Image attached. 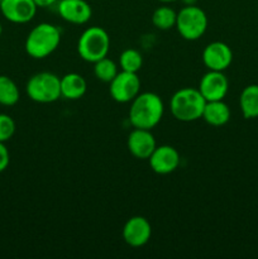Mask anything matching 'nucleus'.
<instances>
[{
	"mask_svg": "<svg viewBox=\"0 0 258 259\" xmlns=\"http://www.w3.org/2000/svg\"><path fill=\"white\" fill-rule=\"evenodd\" d=\"M15 133V121L8 114H0V142L5 143Z\"/></svg>",
	"mask_w": 258,
	"mask_h": 259,
	"instance_id": "obj_22",
	"label": "nucleus"
},
{
	"mask_svg": "<svg viewBox=\"0 0 258 259\" xmlns=\"http://www.w3.org/2000/svg\"><path fill=\"white\" fill-rule=\"evenodd\" d=\"M126 146L133 157L138 159H148L156 149L157 143L151 131L134 128V131H132L128 136Z\"/></svg>",
	"mask_w": 258,
	"mask_h": 259,
	"instance_id": "obj_14",
	"label": "nucleus"
},
{
	"mask_svg": "<svg viewBox=\"0 0 258 259\" xmlns=\"http://www.w3.org/2000/svg\"><path fill=\"white\" fill-rule=\"evenodd\" d=\"M176 29L184 39L196 40L207 28V15L196 5H186L177 13Z\"/></svg>",
	"mask_w": 258,
	"mask_h": 259,
	"instance_id": "obj_6",
	"label": "nucleus"
},
{
	"mask_svg": "<svg viewBox=\"0 0 258 259\" xmlns=\"http://www.w3.org/2000/svg\"><path fill=\"white\" fill-rule=\"evenodd\" d=\"M118 66L113 60L108 57H104L94 63V75L98 80L103 82L110 83V81L118 75Z\"/></svg>",
	"mask_w": 258,
	"mask_h": 259,
	"instance_id": "obj_21",
	"label": "nucleus"
},
{
	"mask_svg": "<svg viewBox=\"0 0 258 259\" xmlns=\"http://www.w3.org/2000/svg\"><path fill=\"white\" fill-rule=\"evenodd\" d=\"M88 90V83L80 73L70 72L61 77V96L67 100H78Z\"/></svg>",
	"mask_w": 258,
	"mask_h": 259,
	"instance_id": "obj_15",
	"label": "nucleus"
},
{
	"mask_svg": "<svg viewBox=\"0 0 258 259\" xmlns=\"http://www.w3.org/2000/svg\"><path fill=\"white\" fill-rule=\"evenodd\" d=\"M20 91L10 77L0 75V105L13 106L19 101Z\"/></svg>",
	"mask_w": 258,
	"mask_h": 259,
	"instance_id": "obj_18",
	"label": "nucleus"
},
{
	"mask_svg": "<svg viewBox=\"0 0 258 259\" xmlns=\"http://www.w3.org/2000/svg\"><path fill=\"white\" fill-rule=\"evenodd\" d=\"M110 48V37L101 27H90L82 32L77 42V52L86 62L95 63L106 57Z\"/></svg>",
	"mask_w": 258,
	"mask_h": 259,
	"instance_id": "obj_4",
	"label": "nucleus"
},
{
	"mask_svg": "<svg viewBox=\"0 0 258 259\" xmlns=\"http://www.w3.org/2000/svg\"><path fill=\"white\" fill-rule=\"evenodd\" d=\"M233 61V51L227 43L215 40L209 43L202 51V62L207 70L225 71Z\"/></svg>",
	"mask_w": 258,
	"mask_h": 259,
	"instance_id": "obj_10",
	"label": "nucleus"
},
{
	"mask_svg": "<svg viewBox=\"0 0 258 259\" xmlns=\"http://www.w3.org/2000/svg\"><path fill=\"white\" fill-rule=\"evenodd\" d=\"M229 90V81L224 71H211L205 73L199 83V91L206 101L224 100Z\"/></svg>",
	"mask_w": 258,
	"mask_h": 259,
	"instance_id": "obj_8",
	"label": "nucleus"
},
{
	"mask_svg": "<svg viewBox=\"0 0 258 259\" xmlns=\"http://www.w3.org/2000/svg\"><path fill=\"white\" fill-rule=\"evenodd\" d=\"M184 2L186 5H195L196 0H184Z\"/></svg>",
	"mask_w": 258,
	"mask_h": 259,
	"instance_id": "obj_25",
	"label": "nucleus"
},
{
	"mask_svg": "<svg viewBox=\"0 0 258 259\" xmlns=\"http://www.w3.org/2000/svg\"><path fill=\"white\" fill-rule=\"evenodd\" d=\"M158 2H161V3H174V2H177V0H158Z\"/></svg>",
	"mask_w": 258,
	"mask_h": 259,
	"instance_id": "obj_26",
	"label": "nucleus"
},
{
	"mask_svg": "<svg viewBox=\"0 0 258 259\" xmlns=\"http://www.w3.org/2000/svg\"><path fill=\"white\" fill-rule=\"evenodd\" d=\"M37 5V8H48V7H52L53 4L58 2V0H33Z\"/></svg>",
	"mask_w": 258,
	"mask_h": 259,
	"instance_id": "obj_24",
	"label": "nucleus"
},
{
	"mask_svg": "<svg viewBox=\"0 0 258 259\" xmlns=\"http://www.w3.org/2000/svg\"><path fill=\"white\" fill-rule=\"evenodd\" d=\"M141 90V80L138 75L128 71H120L110 81L109 93L116 103H132Z\"/></svg>",
	"mask_w": 258,
	"mask_h": 259,
	"instance_id": "obj_7",
	"label": "nucleus"
},
{
	"mask_svg": "<svg viewBox=\"0 0 258 259\" xmlns=\"http://www.w3.org/2000/svg\"><path fill=\"white\" fill-rule=\"evenodd\" d=\"M201 118L209 125L223 126L230 120V109L223 100L206 101Z\"/></svg>",
	"mask_w": 258,
	"mask_h": 259,
	"instance_id": "obj_16",
	"label": "nucleus"
},
{
	"mask_svg": "<svg viewBox=\"0 0 258 259\" xmlns=\"http://www.w3.org/2000/svg\"><path fill=\"white\" fill-rule=\"evenodd\" d=\"M206 100L199 89L182 88L172 95L169 108L175 119L180 121H195L202 116Z\"/></svg>",
	"mask_w": 258,
	"mask_h": 259,
	"instance_id": "obj_3",
	"label": "nucleus"
},
{
	"mask_svg": "<svg viewBox=\"0 0 258 259\" xmlns=\"http://www.w3.org/2000/svg\"><path fill=\"white\" fill-rule=\"evenodd\" d=\"M180 153L172 146H157L148 158L151 168L158 175H168L180 166Z\"/></svg>",
	"mask_w": 258,
	"mask_h": 259,
	"instance_id": "obj_12",
	"label": "nucleus"
},
{
	"mask_svg": "<svg viewBox=\"0 0 258 259\" xmlns=\"http://www.w3.org/2000/svg\"><path fill=\"white\" fill-rule=\"evenodd\" d=\"M239 106L245 119L258 118V85L252 83L243 89L239 96Z\"/></svg>",
	"mask_w": 258,
	"mask_h": 259,
	"instance_id": "obj_17",
	"label": "nucleus"
},
{
	"mask_svg": "<svg viewBox=\"0 0 258 259\" xmlns=\"http://www.w3.org/2000/svg\"><path fill=\"white\" fill-rule=\"evenodd\" d=\"M177 13L175 12L172 8L166 7H158L152 14V23L157 29L161 30H168L176 25Z\"/></svg>",
	"mask_w": 258,
	"mask_h": 259,
	"instance_id": "obj_19",
	"label": "nucleus"
},
{
	"mask_svg": "<svg viewBox=\"0 0 258 259\" xmlns=\"http://www.w3.org/2000/svg\"><path fill=\"white\" fill-rule=\"evenodd\" d=\"M37 5L33 0H0L3 17L15 24H24L35 17Z\"/></svg>",
	"mask_w": 258,
	"mask_h": 259,
	"instance_id": "obj_9",
	"label": "nucleus"
},
{
	"mask_svg": "<svg viewBox=\"0 0 258 259\" xmlns=\"http://www.w3.org/2000/svg\"><path fill=\"white\" fill-rule=\"evenodd\" d=\"M2 33H3V27H2V23H0V37H2Z\"/></svg>",
	"mask_w": 258,
	"mask_h": 259,
	"instance_id": "obj_27",
	"label": "nucleus"
},
{
	"mask_svg": "<svg viewBox=\"0 0 258 259\" xmlns=\"http://www.w3.org/2000/svg\"><path fill=\"white\" fill-rule=\"evenodd\" d=\"M57 12L65 22L71 24H85L93 15V9L86 0H60Z\"/></svg>",
	"mask_w": 258,
	"mask_h": 259,
	"instance_id": "obj_13",
	"label": "nucleus"
},
{
	"mask_svg": "<svg viewBox=\"0 0 258 259\" xmlns=\"http://www.w3.org/2000/svg\"><path fill=\"white\" fill-rule=\"evenodd\" d=\"M152 227L143 217H133L125 223L123 228V239L129 247L141 248L149 242Z\"/></svg>",
	"mask_w": 258,
	"mask_h": 259,
	"instance_id": "obj_11",
	"label": "nucleus"
},
{
	"mask_svg": "<svg viewBox=\"0 0 258 259\" xmlns=\"http://www.w3.org/2000/svg\"><path fill=\"white\" fill-rule=\"evenodd\" d=\"M119 65H120L121 71L137 73L143 66V56L134 48H126L119 57Z\"/></svg>",
	"mask_w": 258,
	"mask_h": 259,
	"instance_id": "obj_20",
	"label": "nucleus"
},
{
	"mask_svg": "<svg viewBox=\"0 0 258 259\" xmlns=\"http://www.w3.org/2000/svg\"><path fill=\"white\" fill-rule=\"evenodd\" d=\"M25 91L30 100L51 104L61 98V78L52 72H38L28 80Z\"/></svg>",
	"mask_w": 258,
	"mask_h": 259,
	"instance_id": "obj_5",
	"label": "nucleus"
},
{
	"mask_svg": "<svg viewBox=\"0 0 258 259\" xmlns=\"http://www.w3.org/2000/svg\"><path fill=\"white\" fill-rule=\"evenodd\" d=\"M10 162V154L8 148L5 147V143L0 142V174L4 172L8 168Z\"/></svg>",
	"mask_w": 258,
	"mask_h": 259,
	"instance_id": "obj_23",
	"label": "nucleus"
},
{
	"mask_svg": "<svg viewBox=\"0 0 258 259\" xmlns=\"http://www.w3.org/2000/svg\"><path fill=\"white\" fill-rule=\"evenodd\" d=\"M163 113L164 105L161 96L154 93H142L132 100L129 120L134 128L151 131L161 121Z\"/></svg>",
	"mask_w": 258,
	"mask_h": 259,
	"instance_id": "obj_1",
	"label": "nucleus"
},
{
	"mask_svg": "<svg viewBox=\"0 0 258 259\" xmlns=\"http://www.w3.org/2000/svg\"><path fill=\"white\" fill-rule=\"evenodd\" d=\"M61 42V30L51 23L35 25L25 39V52L35 60L52 55Z\"/></svg>",
	"mask_w": 258,
	"mask_h": 259,
	"instance_id": "obj_2",
	"label": "nucleus"
}]
</instances>
